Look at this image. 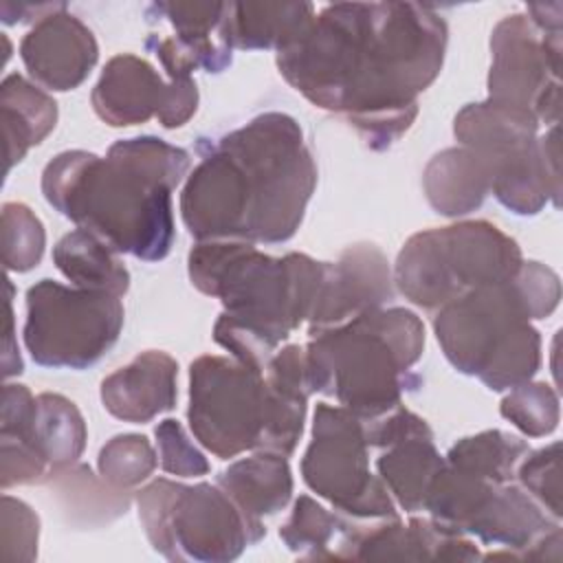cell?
Instances as JSON below:
<instances>
[{
	"instance_id": "cell-33",
	"label": "cell",
	"mask_w": 563,
	"mask_h": 563,
	"mask_svg": "<svg viewBox=\"0 0 563 563\" xmlns=\"http://www.w3.org/2000/svg\"><path fill=\"white\" fill-rule=\"evenodd\" d=\"M499 411L523 435L543 438L559 424V394L548 383L526 380L506 394Z\"/></svg>"
},
{
	"instance_id": "cell-13",
	"label": "cell",
	"mask_w": 563,
	"mask_h": 563,
	"mask_svg": "<svg viewBox=\"0 0 563 563\" xmlns=\"http://www.w3.org/2000/svg\"><path fill=\"white\" fill-rule=\"evenodd\" d=\"M394 297V275L376 244L347 246L339 262L323 266V279L308 317V334L343 325L354 317L383 308Z\"/></svg>"
},
{
	"instance_id": "cell-27",
	"label": "cell",
	"mask_w": 563,
	"mask_h": 563,
	"mask_svg": "<svg viewBox=\"0 0 563 563\" xmlns=\"http://www.w3.org/2000/svg\"><path fill=\"white\" fill-rule=\"evenodd\" d=\"M152 9L172 22L174 37L198 68L220 73L231 64V48L218 37L224 2H156Z\"/></svg>"
},
{
	"instance_id": "cell-30",
	"label": "cell",
	"mask_w": 563,
	"mask_h": 563,
	"mask_svg": "<svg viewBox=\"0 0 563 563\" xmlns=\"http://www.w3.org/2000/svg\"><path fill=\"white\" fill-rule=\"evenodd\" d=\"M347 519L325 510L308 495H299L290 517L279 528V539L301 559H336Z\"/></svg>"
},
{
	"instance_id": "cell-31",
	"label": "cell",
	"mask_w": 563,
	"mask_h": 563,
	"mask_svg": "<svg viewBox=\"0 0 563 563\" xmlns=\"http://www.w3.org/2000/svg\"><path fill=\"white\" fill-rule=\"evenodd\" d=\"M97 464L108 484L128 490L154 473L156 451L145 435L121 433L101 446Z\"/></svg>"
},
{
	"instance_id": "cell-26",
	"label": "cell",
	"mask_w": 563,
	"mask_h": 563,
	"mask_svg": "<svg viewBox=\"0 0 563 563\" xmlns=\"http://www.w3.org/2000/svg\"><path fill=\"white\" fill-rule=\"evenodd\" d=\"M59 508L73 526H101L128 512L130 495L125 488L97 479L86 464H75L48 482Z\"/></svg>"
},
{
	"instance_id": "cell-6",
	"label": "cell",
	"mask_w": 563,
	"mask_h": 563,
	"mask_svg": "<svg viewBox=\"0 0 563 563\" xmlns=\"http://www.w3.org/2000/svg\"><path fill=\"white\" fill-rule=\"evenodd\" d=\"M308 398L275 389L235 358L198 356L189 365V427L220 460L244 451L290 455L303 433Z\"/></svg>"
},
{
	"instance_id": "cell-29",
	"label": "cell",
	"mask_w": 563,
	"mask_h": 563,
	"mask_svg": "<svg viewBox=\"0 0 563 563\" xmlns=\"http://www.w3.org/2000/svg\"><path fill=\"white\" fill-rule=\"evenodd\" d=\"M528 451L530 446L526 440L501 429H488L457 440L449 449L444 462L482 479L508 484L512 482L517 464Z\"/></svg>"
},
{
	"instance_id": "cell-39",
	"label": "cell",
	"mask_w": 563,
	"mask_h": 563,
	"mask_svg": "<svg viewBox=\"0 0 563 563\" xmlns=\"http://www.w3.org/2000/svg\"><path fill=\"white\" fill-rule=\"evenodd\" d=\"M7 286V319H4V347H2V374L4 378H11L15 374H20L24 369L22 365V356L15 343V330H13V306H11V297H13V284L7 277L4 279Z\"/></svg>"
},
{
	"instance_id": "cell-37",
	"label": "cell",
	"mask_w": 563,
	"mask_h": 563,
	"mask_svg": "<svg viewBox=\"0 0 563 563\" xmlns=\"http://www.w3.org/2000/svg\"><path fill=\"white\" fill-rule=\"evenodd\" d=\"M515 282L528 303L532 319H545L559 306L561 282H559V275L545 264L523 260L515 275Z\"/></svg>"
},
{
	"instance_id": "cell-17",
	"label": "cell",
	"mask_w": 563,
	"mask_h": 563,
	"mask_svg": "<svg viewBox=\"0 0 563 563\" xmlns=\"http://www.w3.org/2000/svg\"><path fill=\"white\" fill-rule=\"evenodd\" d=\"M178 363L161 350L134 356L125 367L106 376L101 402L106 411L123 422H150L176 405Z\"/></svg>"
},
{
	"instance_id": "cell-25",
	"label": "cell",
	"mask_w": 563,
	"mask_h": 563,
	"mask_svg": "<svg viewBox=\"0 0 563 563\" xmlns=\"http://www.w3.org/2000/svg\"><path fill=\"white\" fill-rule=\"evenodd\" d=\"M442 466L444 457L438 453L433 435L400 440L376 460L378 477L405 512L422 510L427 490Z\"/></svg>"
},
{
	"instance_id": "cell-3",
	"label": "cell",
	"mask_w": 563,
	"mask_h": 563,
	"mask_svg": "<svg viewBox=\"0 0 563 563\" xmlns=\"http://www.w3.org/2000/svg\"><path fill=\"white\" fill-rule=\"evenodd\" d=\"M189 167V152L163 139H121L106 158L86 150L57 154L42 172V194L112 251L158 262L176 235L172 191Z\"/></svg>"
},
{
	"instance_id": "cell-16",
	"label": "cell",
	"mask_w": 563,
	"mask_h": 563,
	"mask_svg": "<svg viewBox=\"0 0 563 563\" xmlns=\"http://www.w3.org/2000/svg\"><path fill=\"white\" fill-rule=\"evenodd\" d=\"M169 97V81H163L154 66L132 53L114 55L92 88V108L112 128L158 119Z\"/></svg>"
},
{
	"instance_id": "cell-1",
	"label": "cell",
	"mask_w": 563,
	"mask_h": 563,
	"mask_svg": "<svg viewBox=\"0 0 563 563\" xmlns=\"http://www.w3.org/2000/svg\"><path fill=\"white\" fill-rule=\"evenodd\" d=\"M449 29L418 2H336L277 51L282 77L310 103L343 114L367 147H391L440 75Z\"/></svg>"
},
{
	"instance_id": "cell-28",
	"label": "cell",
	"mask_w": 563,
	"mask_h": 563,
	"mask_svg": "<svg viewBox=\"0 0 563 563\" xmlns=\"http://www.w3.org/2000/svg\"><path fill=\"white\" fill-rule=\"evenodd\" d=\"M86 438L88 431L84 416L73 400L51 391L37 396L35 442L48 464V482L77 464L84 453Z\"/></svg>"
},
{
	"instance_id": "cell-9",
	"label": "cell",
	"mask_w": 563,
	"mask_h": 563,
	"mask_svg": "<svg viewBox=\"0 0 563 563\" xmlns=\"http://www.w3.org/2000/svg\"><path fill=\"white\" fill-rule=\"evenodd\" d=\"M136 504L147 541L169 561L227 563L266 534L218 484L158 477L139 490Z\"/></svg>"
},
{
	"instance_id": "cell-40",
	"label": "cell",
	"mask_w": 563,
	"mask_h": 563,
	"mask_svg": "<svg viewBox=\"0 0 563 563\" xmlns=\"http://www.w3.org/2000/svg\"><path fill=\"white\" fill-rule=\"evenodd\" d=\"M66 9V4L62 2H42V4H29V2H2L0 13H2V22L4 24H18V22H26V20H42L55 11Z\"/></svg>"
},
{
	"instance_id": "cell-32",
	"label": "cell",
	"mask_w": 563,
	"mask_h": 563,
	"mask_svg": "<svg viewBox=\"0 0 563 563\" xmlns=\"http://www.w3.org/2000/svg\"><path fill=\"white\" fill-rule=\"evenodd\" d=\"M46 244L42 220L22 202L2 205V262L7 271L26 273L40 264Z\"/></svg>"
},
{
	"instance_id": "cell-36",
	"label": "cell",
	"mask_w": 563,
	"mask_h": 563,
	"mask_svg": "<svg viewBox=\"0 0 563 563\" xmlns=\"http://www.w3.org/2000/svg\"><path fill=\"white\" fill-rule=\"evenodd\" d=\"M40 519L22 499L2 497V559L31 563L37 556Z\"/></svg>"
},
{
	"instance_id": "cell-23",
	"label": "cell",
	"mask_w": 563,
	"mask_h": 563,
	"mask_svg": "<svg viewBox=\"0 0 563 563\" xmlns=\"http://www.w3.org/2000/svg\"><path fill=\"white\" fill-rule=\"evenodd\" d=\"M0 112L7 150V174L33 145H40L57 123V103L35 84L13 73L0 88Z\"/></svg>"
},
{
	"instance_id": "cell-11",
	"label": "cell",
	"mask_w": 563,
	"mask_h": 563,
	"mask_svg": "<svg viewBox=\"0 0 563 563\" xmlns=\"http://www.w3.org/2000/svg\"><path fill=\"white\" fill-rule=\"evenodd\" d=\"M301 475L312 493L352 519L398 517L385 482L369 473L363 420L341 405L317 402Z\"/></svg>"
},
{
	"instance_id": "cell-19",
	"label": "cell",
	"mask_w": 563,
	"mask_h": 563,
	"mask_svg": "<svg viewBox=\"0 0 563 563\" xmlns=\"http://www.w3.org/2000/svg\"><path fill=\"white\" fill-rule=\"evenodd\" d=\"M537 132L539 119L530 110L490 99L464 106L453 121L455 139L464 147L484 156L490 169L501 158L532 145L537 141Z\"/></svg>"
},
{
	"instance_id": "cell-10",
	"label": "cell",
	"mask_w": 563,
	"mask_h": 563,
	"mask_svg": "<svg viewBox=\"0 0 563 563\" xmlns=\"http://www.w3.org/2000/svg\"><path fill=\"white\" fill-rule=\"evenodd\" d=\"M123 303L117 295L40 279L26 290L24 345L53 369H86L119 339Z\"/></svg>"
},
{
	"instance_id": "cell-18",
	"label": "cell",
	"mask_w": 563,
	"mask_h": 563,
	"mask_svg": "<svg viewBox=\"0 0 563 563\" xmlns=\"http://www.w3.org/2000/svg\"><path fill=\"white\" fill-rule=\"evenodd\" d=\"M556 526L559 519L545 512L521 486L508 482L497 486L466 534H475L482 543H497L506 548L488 554L486 559L508 556L523 561L532 545Z\"/></svg>"
},
{
	"instance_id": "cell-38",
	"label": "cell",
	"mask_w": 563,
	"mask_h": 563,
	"mask_svg": "<svg viewBox=\"0 0 563 563\" xmlns=\"http://www.w3.org/2000/svg\"><path fill=\"white\" fill-rule=\"evenodd\" d=\"M365 424V438L369 449H387L400 440L418 438V435H433L431 427L424 418L416 416L413 411L405 407H396L374 420H363Z\"/></svg>"
},
{
	"instance_id": "cell-14",
	"label": "cell",
	"mask_w": 563,
	"mask_h": 563,
	"mask_svg": "<svg viewBox=\"0 0 563 563\" xmlns=\"http://www.w3.org/2000/svg\"><path fill=\"white\" fill-rule=\"evenodd\" d=\"M20 57L31 79L48 90L66 92L86 81L97 64L99 46L92 31L62 9L33 24L22 37Z\"/></svg>"
},
{
	"instance_id": "cell-34",
	"label": "cell",
	"mask_w": 563,
	"mask_h": 563,
	"mask_svg": "<svg viewBox=\"0 0 563 563\" xmlns=\"http://www.w3.org/2000/svg\"><path fill=\"white\" fill-rule=\"evenodd\" d=\"M561 444L552 442L539 451H528L517 464L515 477L521 488L554 519H561V477H559Z\"/></svg>"
},
{
	"instance_id": "cell-4",
	"label": "cell",
	"mask_w": 563,
	"mask_h": 563,
	"mask_svg": "<svg viewBox=\"0 0 563 563\" xmlns=\"http://www.w3.org/2000/svg\"><path fill=\"white\" fill-rule=\"evenodd\" d=\"M303 350L312 394L332 396L361 420H374L416 387L411 367L424 350V325L407 308H374L310 334Z\"/></svg>"
},
{
	"instance_id": "cell-15",
	"label": "cell",
	"mask_w": 563,
	"mask_h": 563,
	"mask_svg": "<svg viewBox=\"0 0 563 563\" xmlns=\"http://www.w3.org/2000/svg\"><path fill=\"white\" fill-rule=\"evenodd\" d=\"M559 128L552 125L543 136L493 167L490 194L512 213L534 216L548 202L559 207L561 161Z\"/></svg>"
},
{
	"instance_id": "cell-41",
	"label": "cell",
	"mask_w": 563,
	"mask_h": 563,
	"mask_svg": "<svg viewBox=\"0 0 563 563\" xmlns=\"http://www.w3.org/2000/svg\"><path fill=\"white\" fill-rule=\"evenodd\" d=\"M561 13L563 4L552 2V4H528V20L543 33H554L561 31Z\"/></svg>"
},
{
	"instance_id": "cell-24",
	"label": "cell",
	"mask_w": 563,
	"mask_h": 563,
	"mask_svg": "<svg viewBox=\"0 0 563 563\" xmlns=\"http://www.w3.org/2000/svg\"><path fill=\"white\" fill-rule=\"evenodd\" d=\"M53 262L77 288L117 297L125 295L130 288V273L117 257V251L86 229L66 233L53 249Z\"/></svg>"
},
{
	"instance_id": "cell-8",
	"label": "cell",
	"mask_w": 563,
	"mask_h": 563,
	"mask_svg": "<svg viewBox=\"0 0 563 563\" xmlns=\"http://www.w3.org/2000/svg\"><path fill=\"white\" fill-rule=\"evenodd\" d=\"M519 244L486 220L413 233L398 253L394 284L416 306L440 310L460 295L508 282L521 266Z\"/></svg>"
},
{
	"instance_id": "cell-21",
	"label": "cell",
	"mask_w": 563,
	"mask_h": 563,
	"mask_svg": "<svg viewBox=\"0 0 563 563\" xmlns=\"http://www.w3.org/2000/svg\"><path fill=\"white\" fill-rule=\"evenodd\" d=\"M422 185L429 205L449 218L482 207L493 185V169L484 156L460 145L438 152L424 167Z\"/></svg>"
},
{
	"instance_id": "cell-5",
	"label": "cell",
	"mask_w": 563,
	"mask_h": 563,
	"mask_svg": "<svg viewBox=\"0 0 563 563\" xmlns=\"http://www.w3.org/2000/svg\"><path fill=\"white\" fill-rule=\"evenodd\" d=\"M325 262L306 253L271 257L251 242L211 240L189 251L191 284L218 297L229 317L271 356L308 321Z\"/></svg>"
},
{
	"instance_id": "cell-35",
	"label": "cell",
	"mask_w": 563,
	"mask_h": 563,
	"mask_svg": "<svg viewBox=\"0 0 563 563\" xmlns=\"http://www.w3.org/2000/svg\"><path fill=\"white\" fill-rule=\"evenodd\" d=\"M156 446L161 466L165 473L176 477H200L209 473V462L202 451L187 438L183 424L174 418H165L158 422L156 431Z\"/></svg>"
},
{
	"instance_id": "cell-12",
	"label": "cell",
	"mask_w": 563,
	"mask_h": 563,
	"mask_svg": "<svg viewBox=\"0 0 563 563\" xmlns=\"http://www.w3.org/2000/svg\"><path fill=\"white\" fill-rule=\"evenodd\" d=\"M488 99L530 110L539 121L561 114V31L543 33L526 15H506L490 35Z\"/></svg>"
},
{
	"instance_id": "cell-2",
	"label": "cell",
	"mask_w": 563,
	"mask_h": 563,
	"mask_svg": "<svg viewBox=\"0 0 563 563\" xmlns=\"http://www.w3.org/2000/svg\"><path fill=\"white\" fill-rule=\"evenodd\" d=\"M200 154L180 194L191 238L279 244L297 233L317 187V165L292 117L264 112L200 143Z\"/></svg>"
},
{
	"instance_id": "cell-20",
	"label": "cell",
	"mask_w": 563,
	"mask_h": 563,
	"mask_svg": "<svg viewBox=\"0 0 563 563\" xmlns=\"http://www.w3.org/2000/svg\"><path fill=\"white\" fill-rule=\"evenodd\" d=\"M314 18L310 2H224L218 37L227 48H284Z\"/></svg>"
},
{
	"instance_id": "cell-7",
	"label": "cell",
	"mask_w": 563,
	"mask_h": 563,
	"mask_svg": "<svg viewBox=\"0 0 563 563\" xmlns=\"http://www.w3.org/2000/svg\"><path fill=\"white\" fill-rule=\"evenodd\" d=\"M515 277L473 288L442 306L433 330L446 361L488 389L530 380L541 365V336Z\"/></svg>"
},
{
	"instance_id": "cell-22",
	"label": "cell",
	"mask_w": 563,
	"mask_h": 563,
	"mask_svg": "<svg viewBox=\"0 0 563 563\" xmlns=\"http://www.w3.org/2000/svg\"><path fill=\"white\" fill-rule=\"evenodd\" d=\"M216 484L253 519L279 512L292 495V473L286 455L255 451L224 468Z\"/></svg>"
}]
</instances>
